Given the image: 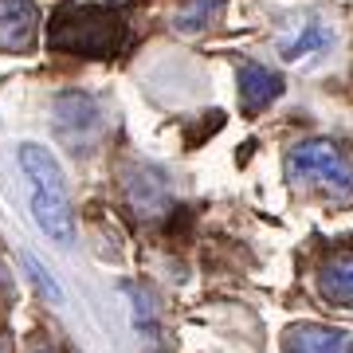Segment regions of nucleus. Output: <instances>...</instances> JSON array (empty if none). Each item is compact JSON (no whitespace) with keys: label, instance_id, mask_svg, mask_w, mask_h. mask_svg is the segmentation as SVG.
I'll return each mask as SVG.
<instances>
[{"label":"nucleus","instance_id":"7ed1b4c3","mask_svg":"<svg viewBox=\"0 0 353 353\" xmlns=\"http://www.w3.org/2000/svg\"><path fill=\"white\" fill-rule=\"evenodd\" d=\"M126 204H130V212L141 216V220H157V216L169 212L173 208V189H169L161 169H153V165L130 169L126 173Z\"/></svg>","mask_w":353,"mask_h":353},{"label":"nucleus","instance_id":"9d476101","mask_svg":"<svg viewBox=\"0 0 353 353\" xmlns=\"http://www.w3.org/2000/svg\"><path fill=\"white\" fill-rule=\"evenodd\" d=\"M20 169H24V176L32 181L36 192H67L59 161L51 157V150H43L36 141H24L20 145Z\"/></svg>","mask_w":353,"mask_h":353},{"label":"nucleus","instance_id":"1a4fd4ad","mask_svg":"<svg viewBox=\"0 0 353 353\" xmlns=\"http://www.w3.org/2000/svg\"><path fill=\"white\" fill-rule=\"evenodd\" d=\"M318 294L330 306L353 310V248H341V252H334L322 263V271H318Z\"/></svg>","mask_w":353,"mask_h":353},{"label":"nucleus","instance_id":"ddd939ff","mask_svg":"<svg viewBox=\"0 0 353 353\" xmlns=\"http://www.w3.org/2000/svg\"><path fill=\"white\" fill-rule=\"evenodd\" d=\"M126 294L134 299V326H145L153 334V306H150V294L145 290H138V287H126Z\"/></svg>","mask_w":353,"mask_h":353},{"label":"nucleus","instance_id":"dca6fc26","mask_svg":"<svg viewBox=\"0 0 353 353\" xmlns=\"http://www.w3.org/2000/svg\"><path fill=\"white\" fill-rule=\"evenodd\" d=\"M0 353H4V350H0Z\"/></svg>","mask_w":353,"mask_h":353},{"label":"nucleus","instance_id":"f8f14e48","mask_svg":"<svg viewBox=\"0 0 353 353\" xmlns=\"http://www.w3.org/2000/svg\"><path fill=\"white\" fill-rule=\"evenodd\" d=\"M220 16H224V0H181V8L173 12V28L185 36H196L212 28Z\"/></svg>","mask_w":353,"mask_h":353},{"label":"nucleus","instance_id":"39448f33","mask_svg":"<svg viewBox=\"0 0 353 353\" xmlns=\"http://www.w3.org/2000/svg\"><path fill=\"white\" fill-rule=\"evenodd\" d=\"M283 353H353V338L326 322H294L283 334Z\"/></svg>","mask_w":353,"mask_h":353},{"label":"nucleus","instance_id":"6e6552de","mask_svg":"<svg viewBox=\"0 0 353 353\" xmlns=\"http://www.w3.org/2000/svg\"><path fill=\"white\" fill-rule=\"evenodd\" d=\"M32 216H36L39 232L55 243H71L75 240V216H71V201L67 192H36L32 189Z\"/></svg>","mask_w":353,"mask_h":353},{"label":"nucleus","instance_id":"f257e3e1","mask_svg":"<svg viewBox=\"0 0 353 353\" xmlns=\"http://www.w3.org/2000/svg\"><path fill=\"white\" fill-rule=\"evenodd\" d=\"M126 39L122 16L102 4H63L48 24V43L55 51H71V55H87V59H110L118 55Z\"/></svg>","mask_w":353,"mask_h":353},{"label":"nucleus","instance_id":"0eeeda50","mask_svg":"<svg viewBox=\"0 0 353 353\" xmlns=\"http://www.w3.org/2000/svg\"><path fill=\"white\" fill-rule=\"evenodd\" d=\"M236 87H240L243 114H259V110H267V106L283 94V75L271 71V67H263V63L243 59V63L236 67Z\"/></svg>","mask_w":353,"mask_h":353},{"label":"nucleus","instance_id":"9b49d317","mask_svg":"<svg viewBox=\"0 0 353 353\" xmlns=\"http://www.w3.org/2000/svg\"><path fill=\"white\" fill-rule=\"evenodd\" d=\"M330 43H334V28H326L322 20H306V24H299L294 36H287L283 43H279V55H283L287 63H294V59L314 55V51L330 48Z\"/></svg>","mask_w":353,"mask_h":353},{"label":"nucleus","instance_id":"f03ea898","mask_svg":"<svg viewBox=\"0 0 353 353\" xmlns=\"http://www.w3.org/2000/svg\"><path fill=\"white\" fill-rule=\"evenodd\" d=\"M287 181L294 185H318V189L334 192V196H350L353 192V165L345 153L326 138L299 141L287 153Z\"/></svg>","mask_w":353,"mask_h":353},{"label":"nucleus","instance_id":"2eb2a0df","mask_svg":"<svg viewBox=\"0 0 353 353\" xmlns=\"http://www.w3.org/2000/svg\"><path fill=\"white\" fill-rule=\"evenodd\" d=\"M102 8H118V4H126V0H99Z\"/></svg>","mask_w":353,"mask_h":353},{"label":"nucleus","instance_id":"4468645a","mask_svg":"<svg viewBox=\"0 0 353 353\" xmlns=\"http://www.w3.org/2000/svg\"><path fill=\"white\" fill-rule=\"evenodd\" d=\"M24 263H28V271H32V279H36V287L43 290L48 299H55V303H59V299H63V290H59V283H55V279H51L48 271L36 263V255H24Z\"/></svg>","mask_w":353,"mask_h":353},{"label":"nucleus","instance_id":"20e7f679","mask_svg":"<svg viewBox=\"0 0 353 353\" xmlns=\"http://www.w3.org/2000/svg\"><path fill=\"white\" fill-rule=\"evenodd\" d=\"M39 39V8L32 0H0V51H24L36 48Z\"/></svg>","mask_w":353,"mask_h":353},{"label":"nucleus","instance_id":"423d86ee","mask_svg":"<svg viewBox=\"0 0 353 353\" xmlns=\"http://www.w3.org/2000/svg\"><path fill=\"white\" fill-rule=\"evenodd\" d=\"M55 130L63 134L67 141H75V145H87L90 134L99 130V106L90 94H59L55 99Z\"/></svg>","mask_w":353,"mask_h":353}]
</instances>
